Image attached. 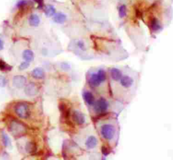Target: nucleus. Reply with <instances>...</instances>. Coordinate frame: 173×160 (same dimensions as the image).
I'll return each instance as SVG.
<instances>
[{
	"mask_svg": "<svg viewBox=\"0 0 173 160\" xmlns=\"http://www.w3.org/2000/svg\"><path fill=\"white\" fill-rule=\"evenodd\" d=\"M9 130L15 138H20L27 133V128L22 122L14 120L9 124Z\"/></svg>",
	"mask_w": 173,
	"mask_h": 160,
	"instance_id": "1",
	"label": "nucleus"
},
{
	"mask_svg": "<svg viewBox=\"0 0 173 160\" xmlns=\"http://www.w3.org/2000/svg\"><path fill=\"white\" fill-rule=\"evenodd\" d=\"M97 144H98V140L93 136H90L85 143V145L88 149H93L96 146Z\"/></svg>",
	"mask_w": 173,
	"mask_h": 160,
	"instance_id": "11",
	"label": "nucleus"
},
{
	"mask_svg": "<svg viewBox=\"0 0 173 160\" xmlns=\"http://www.w3.org/2000/svg\"><path fill=\"white\" fill-rule=\"evenodd\" d=\"M108 107V104L106 100L104 98H100L94 105V110L97 113H104L107 110Z\"/></svg>",
	"mask_w": 173,
	"mask_h": 160,
	"instance_id": "4",
	"label": "nucleus"
},
{
	"mask_svg": "<svg viewBox=\"0 0 173 160\" xmlns=\"http://www.w3.org/2000/svg\"><path fill=\"white\" fill-rule=\"evenodd\" d=\"M111 76L113 78V80L116 81H118L120 80V78H122V72L120 70H118V68H113L111 69Z\"/></svg>",
	"mask_w": 173,
	"mask_h": 160,
	"instance_id": "14",
	"label": "nucleus"
},
{
	"mask_svg": "<svg viewBox=\"0 0 173 160\" xmlns=\"http://www.w3.org/2000/svg\"><path fill=\"white\" fill-rule=\"evenodd\" d=\"M101 134L105 139L111 140L114 135V128L110 125H104L101 128Z\"/></svg>",
	"mask_w": 173,
	"mask_h": 160,
	"instance_id": "3",
	"label": "nucleus"
},
{
	"mask_svg": "<svg viewBox=\"0 0 173 160\" xmlns=\"http://www.w3.org/2000/svg\"><path fill=\"white\" fill-rule=\"evenodd\" d=\"M89 83L91 87H98L101 84V80H99L98 75L93 74L89 78Z\"/></svg>",
	"mask_w": 173,
	"mask_h": 160,
	"instance_id": "9",
	"label": "nucleus"
},
{
	"mask_svg": "<svg viewBox=\"0 0 173 160\" xmlns=\"http://www.w3.org/2000/svg\"><path fill=\"white\" fill-rule=\"evenodd\" d=\"M78 45H79V47L81 49H85V45H84V43L83 42V41H79V43H78Z\"/></svg>",
	"mask_w": 173,
	"mask_h": 160,
	"instance_id": "27",
	"label": "nucleus"
},
{
	"mask_svg": "<svg viewBox=\"0 0 173 160\" xmlns=\"http://www.w3.org/2000/svg\"><path fill=\"white\" fill-rule=\"evenodd\" d=\"M27 4V1H26V0H21V1H18V3L17 4V6L19 8H22Z\"/></svg>",
	"mask_w": 173,
	"mask_h": 160,
	"instance_id": "26",
	"label": "nucleus"
},
{
	"mask_svg": "<svg viewBox=\"0 0 173 160\" xmlns=\"http://www.w3.org/2000/svg\"><path fill=\"white\" fill-rule=\"evenodd\" d=\"M31 75L35 78H43L44 76V71L41 68H36L32 71Z\"/></svg>",
	"mask_w": 173,
	"mask_h": 160,
	"instance_id": "15",
	"label": "nucleus"
},
{
	"mask_svg": "<svg viewBox=\"0 0 173 160\" xmlns=\"http://www.w3.org/2000/svg\"><path fill=\"white\" fill-rule=\"evenodd\" d=\"M73 121L79 125H83L85 122V117L82 112L79 110H75L72 113Z\"/></svg>",
	"mask_w": 173,
	"mask_h": 160,
	"instance_id": "6",
	"label": "nucleus"
},
{
	"mask_svg": "<svg viewBox=\"0 0 173 160\" xmlns=\"http://www.w3.org/2000/svg\"><path fill=\"white\" fill-rule=\"evenodd\" d=\"M133 79L129 76H125L120 78V84L125 88H129L133 84Z\"/></svg>",
	"mask_w": 173,
	"mask_h": 160,
	"instance_id": "8",
	"label": "nucleus"
},
{
	"mask_svg": "<svg viewBox=\"0 0 173 160\" xmlns=\"http://www.w3.org/2000/svg\"><path fill=\"white\" fill-rule=\"evenodd\" d=\"M127 15V7L125 5H122L119 8V16L120 18H124Z\"/></svg>",
	"mask_w": 173,
	"mask_h": 160,
	"instance_id": "22",
	"label": "nucleus"
},
{
	"mask_svg": "<svg viewBox=\"0 0 173 160\" xmlns=\"http://www.w3.org/2000/svg\"><path fill=\"white\" fill-rule=\"evenodd\" d=\"M98 76L99 78V80H101V82H104V81H105L106 79V73L105 70H102V69H101V70H99L98 71Z\"/></svg>",
	"mask_w": 173,
	"mask_h": 160,
	"instance_id": "23",
	"label": "nucleus"
},
{
	"mask_svg": "<svg viewBox=\"0 0 173 160\" xmlns=\"http://www.w3.org/2000/svg\"><path fill=\"white\" fill-rule=\"evenodd\" d=\"M101 152H102L104 156H108L109 154H110V150L108 147L102 146V147H101Z\"/></svg>",
	"mask_w": 173,
	"mask_h": 160,
	"instance_id": "25",
	"label": "nucleus"
},
{
	"mask_svg": "<svg viewBox=\"0 0 173 160\" xmlns=\"http://www.w3.org/2000/svg\"><path fill=\"white\" fill-rule=\"evenodd\" d=\"M3 48H4V47H3V42H2L0 40V51L3 49Z\"/></svg>",
	"mask_w": 173,
	"mask_h": 160,
	"instance_id": "29",
	"label": "nucleus"
},
{
	"mask_svg": "<svg viewBox=\"0 0 173 160\" xmlns=\"http://www.w3.org/2000/svg\"><path fill=\"white\" fill-rule=\"evenodd\" d=\"M14 111L17 116L22 119H27L30 115V111L28 105L26 103L20 102L16 104Z\"/></svg>",
	"mask_w": 173,
	"mask_h": 160,
	"instance_id": "2",
	"label": "nucleus"
},
{
	"mask_svg": "<svg viewBox=\"0 0 173 160\" xmlns=\"http://www.w3.org/2000/svg\"><path fill=\"white\" fill-rule=\"evenodd\" d=\"M45 14H46V16L47 17H51V16H54L56 13V9L53 6L51 5H49V6H47L46 8L44 9Z\"/></svg>",
	"mask_w": 173,
	"mask_h": 160,
	"instance_id": "18",
	"label": "nucleus"
},
{
	"mask_svg": "<svg viewBox=\"0 0 173 160\" xmlns=\"http://www.w3.org/2000/svg\"><path fill=\"white\" fill-rule=\"evenodd\" d=\"M12 68V67L11 66L8 65V64H6L4 60L0 59V70L1 71H10Z\"/></svg>",
	"mask_w": 173,
	"mask_h": 160,
	"instance_id": "20",
	"label": "nucleus"
},
{
	"mask_svg": "<svg viewBox=\"0 0 173 160\" xmlns=\"http://www.w3.org/2000/svg\"><path fill=\"white\" fill-rule=\"evenodd\" d=\"M1 138H2V141H3V143L5 147H9V145H11L10 139H9V137H8V135H7L4 132H1Z\"/></svg>",
	"mask_w": 173,
	"mask_h": 160,
	"instance_id": "21",
	"label": "nucleus"
},
{
	"mask_svg": "<svg viewBox=\"0 0 173 160\" xmlns=\"http://www.w3.org/2000/svg\"><path fill=\"white\" fill-rule=\"evenodd\" d=\"M30 65V62H23L22 63L20 64V65L19 66V70H24L25 69H27L28 68V66Z\"/></svg>",
	"mask_w": 173,
	"mask_h": 160,
	"instance_id": "24",
	"label": "nucleus"
},
{
	"mask_svg": "<svg viewBox=\"0 0 173 160\" xmlns=\"http://www.w3.org/2000/svg\"><path fill=\"white\" fill-rule=\"evenodd\" d=\"M27 83V79L24 76L16 75L13 78V85L18 89H21L25 87Z\"/></svg>",
	"mask_w": 173,
	"mask_h": 160,
	"instance_id": "5",
	"label": "nucleus"
},
{
	"mask_svg": "<svg viewBox=\"0 0 173 160\" xmlns=\"http://www.w3.org/2000/svg\"><path fill=\"white\" fill-rule=\"evenodd\" d=\"M25 93L28 96L32 97L36 95L38 93V88L35 83H31L27 85V87L25 89Z\"/></svg>",
	"mask_w": 173,
	"mask_h": 160,
	"instance_id": "7",
	"label": "nucleus"
},
{
	"mask_svg": "<svg viewBox=\"0 0 173 160\" xmlns=\"http://www.w3.org/2000/svg\"><path fill=\"white\" fill-rule=\"evenodd\" d=\"M26 151L28 152V153H34L37 150V147L36 145L35 144V143L33 142H28L26 145Z\"/></svg>",
	"mask_w": 173,
	"mask_h": 160,
	"instance_id": "19",
	"label": "nucleus"
},
{
	"mask_svg": "<svg viewBox=\"0 0 173 160\" xmlns=\"http://www.w3.org/2000/svg\"><path fill=\"white\" fill-rule=\"evenodd\" d=\"M53 20L57 24H64L66 20V16L62 12L57 13L54 16Z\"/></svg>",
	"mask_w": 173,
	"mask_h": 160,
	"instance_id": "10",
	"label": "nucleus"
},
{
	"mask_svg": "<svg viewBox=\"0 0 173 160\" xmlns=\"http://www.w3.org/2000/svg\"><path fill=\"white\" fill-rule=\"evenodd\" d=\"M36 1H37V3L39 4L40 7L43 6V0H36Z\"/></svg>",
	"mask_w": 173,
	"mask_h": 160,
	"instance_id": "28",
	"label": "nucleus"
},
{
	"mask_svg": "<svg viewBox=\"0 0 173 160\" xmlns=\"http://www.w3.org/2000/svg\"><path fill=\"white\" fill-rule=\"evenodd\" d=\"M151 28L153 31H158L162 29V27H161L160 23L157 18H153L152 20H151Z\"/></svg>",
	"mask_w": 173,
	"mask_h": 160,
	"instance_id": "16",
	"label": "nucleus"
},
{
	"mask_svg": "<svg viewBox=\"0 0 173 160\" xmlns=\"http://www.w3.org/2000/svg\"><path fill=\"white\" fill-rule=\"evenodd\" d=\"M83 99L85 101L89 106H92L94 104L95 99L93 94L91 92H85L83 93Z\"/></svg>",
	"mask_w": 173,
	"mask_h": 160,
	"instance_id": "13",
	"label": "nucleus"
},
{
	"mask_svg": "<svg viewBox=\"0 0 173 160\" xmlns=\"http://www.w3.org/2000/svg\"><path fill=\"white\" fill-rule=\"evenodd\" d=\"M28 22L31 27H37L40 23V18L37 14H31L28 19Z\"/></svg>",
	"mask_w": 173,
	"mask_h": 160,
	"instance_id": "12",
	"label": "nucleus"
},
{
	"mask_svg": "<svg viewBox=\"0 0 173 160\" xmlns=\"http://www.w3.org/2000/svg\"><path fill=\"white\" fill-rule=\"evenodd\" d=\"M22 57L25 59V61L30 62H32L34 59V54H33V52L31 50L27 49L24 51L22 54Z\"/></svg>",
	"mask_w": 173,
	"mask_h": 160,
	"instance_id": "17",
	"label": "nucleus"
}]
</instances>
